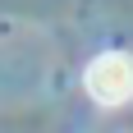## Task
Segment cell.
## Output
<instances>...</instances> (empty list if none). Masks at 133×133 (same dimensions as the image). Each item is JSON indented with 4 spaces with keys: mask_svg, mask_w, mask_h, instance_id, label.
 I'll list each match as a JSON object with an SVG mask.
<instances>
[{
    "mask_svg": "<svg viewBox=\"0 0 133 133\" xmlns=\"http://www.w3.org/2000/svg\"><path fill=\"white\" fill-rule=\"evenodd\" d=\"M83 87L96 106H124L133 101V55L129 51H101L83 74Z\"/></svg>",
    "mask_w": 133,
    "mask_h": 133,
    "instance_id": "obj_1",
    "label": "cell"
}]
</instances>
